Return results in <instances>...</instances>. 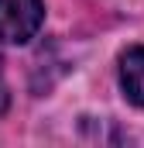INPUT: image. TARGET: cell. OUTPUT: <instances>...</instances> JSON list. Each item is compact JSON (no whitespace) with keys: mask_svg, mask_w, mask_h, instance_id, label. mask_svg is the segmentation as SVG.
<instances>
[{"mask_svg":"<svg viewBox=\"0 0 144 148\" xmlns=\"http://www.w3.org/2000/svg\"><path fill=\"white\" fill-rule=\"evenodd\" d=\"M41 21H45L41 0H0V41L24 45L38 35Z\"/></svg>","mask_w":144,"mask_h":148,"instance_id":"obj_1","label":"cell"},{"mask_svg":"<svg viewBox=\"0 0 144 148\" xmlns=\"http://www.w3.org/2000/svg\"><path fill=\"white\" fill-rule=\"evenodd\" d=\"M120 86L124 97L144 110V45H134L120 55Z\"/></svg>","mask_w":144,"mask_h":148,"instance_id":"obj_2","label":"cell"}]
</instances>
